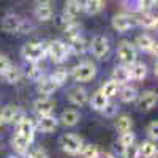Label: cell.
Wrapping results in <instances>:
<instances>
[{"mask_svg":"<svg viewBox=\"0 0 158 158\" xmlns=\"http://www.w3.org/2000/svg\"><path fill=\"white\" fill-rule=\"evenodd\" d=\"M22 57L27 60V62H40L43 60L48 54V48L44 43H38V41H33V43H27L22 46Z\"/></svg>","mask_w":158,"mask_h":158,"instance_id":"cell-1","label":"cell"},{"mask_svg":"<svg viewBox=\"0 0 158 158\" xmlns=\"http://www.w3.org/2000/svg\"><path fill=\"white\" fill-rule=\"evenodd\" d=\"M68 46L65 44L60 40H56V41H51L48 46V56L51 57V60L54 63H62L67 60L68 57Z\"/></svg>","mask_w":158,"mask_h":158,"instance_id":"cell-2","label":"cell"},{"mask_svg":"<svg viewBox=\"0 0 158 158\" xmlns=\"http://www.w3.org/2000/svg\"><path fill=\"white\" fill-rule=\"evenodd\" d=\"M97 74V67L90 62H81L79 65L73 68V77L79 82H87L94 79Z\"/></svg>","mask_w":158,"mask_h":158,"instance_id":"cell-3","label":"cell"},{"mask_svg":"<svg viewBox=\"0 0 158 158\" xmlns=\"http://www.w3.org/2000/svg\"><path fill=\"white\" fill-rule=\"evenodd\" d=\"M60 146L70 155H79V152H81V149L84 146V141H82V138L68 133V135H63L60 138Z\"/></svg>","mask_w":158,"mask_h":158,"instance_id":"cell-4","label":"cell"},{"mask_svg":"<svg viewBox=\"0 0 158 158\" xmlns=\"http://www.w3.org/2000/svg\"><path fill=\"white\" fill-rule=\"evenodd\" d=\"M90 51H92V54H94L97 59H100V60L108 59V56H109V41L104 36L97 35V36L92 38Z\"/></svg>","mask_w":158,"mask_h":158,"instance_id":"cell-5","label":"cell"},{"mask_svg":"<svg viewBox=\"0 0 158 158\" xmlns=\"http://www.w3.org/2000/svg\"><path fill=\"white\" fill-rule=\"evenodd\" d=\"M136 25V18L133 15H127V13H120L112 18V29L117 32H128Z\"/></svg>","mask_w":158,"mask_h":158,"instance_id":"cell-6","label":"cell"},{"mask_svg":"<svg viewBox=\"0 0 158 158\" xmlns=\"http://www.w3.org/2000/svg\"><path fill=\"white\" fill-rule=\"evenodd\" d=\"M117 56L125 65H130L133 63L138 57V52H136V46L131 44L130 41H122L118 44V49H117Z\"/></svg>","mask_w":158,"mask_h":158,"instance_id":"cell-7","label":"cell"},{"mask_svg":"<svg viewBox=\"0 0 158 158\" xmlns=\"http://www.w3.org/2000/svg\"><path fill=\"white\" fill-rule=\"evenodd\" d=\"M156 92L153 90H147V92H144V94L138 95L136 98V103H138V108L141 111H152L155 106H156Z\"/></svg>","mask_w":158,"mask_h":158,"instance_id":"cell-8","label":"cell"},{"mask_svg":"<svg viewBox=\"0 0 158 158\" xmlns=\"http://www.w3.org/2000/svg\"><path fill=\"white\" fill-rule=\"evenodd\" d=\"M16 135L22 136L24 139H27L29 142L33 141L35 138V125L30 118H21V120L16 123Z\"/></svg>","mask_w":158,"mask_h":158,"instance_id":"cell-9","label":"cell"},{"mask_svg":"<svg viewBox=\"0 0 158 158\" xmlns=\"http://www.w3.org/2000/svg\"><path fill=\"white\" fill-rule=\"evenodd\" d=\"M2 123H18L21 118H24V112L16 106H5L0 111Z\"/></svg>","mask_w":158,"mask_h":158,"instance_id":"cell-10","label":"cell"},{"mask_svg":"<svg viewBox=\"0 0 158 158\" xmlns=\"http://www.w3.org/2000/svg\"><path fill=\"white\" fill-rule=\"evenodd\" d=\"M56 109V103L52 101L51 98L48 97H43V98H38L33 101V111L38 114V115H48V114H52Z\"/></svg>","mask_w":158,"mask_h":158,"instance_id":"cell-11","label":"cell"},{"mask_svg":"<svg viewBox=\"0 0 158 158\" xmlns=\"http://www.w3.org/2000/svg\"><path fill=\"white\" fill-rule=\"evenodd\" d=\"M57 127H59V120L52 114L40 115L38 122H36V128L41 131V133H52Z\"/></svg>","mask_w":158,"mask_h":158,"instance_id":"cell-12","label":"cell"},{"mask_svg":"<svg viewBox=\"0 0 158 158\" xmlns=\"http://www.w3.org/2000/svg\"><path fill=\"white\" fill-rule=\"evenodd\" d=\"M136 48L139 51H144V52H150V54H156V43L155 40L147 35V33H142V35H138L136 36Z\"/></svg>","mask_w":158,"mask_h":158,"instance_id":"cell-13","label":"cell"},{"mask_svg":"<svg viewBox=\"0 0 158 158\" xmlns=\"http://www.w3.org/2000/svg\"><path fill=\"white\" fill-rule=\"evenodd\" d=\"M21 18L18 15H13V13H8V15H5L2 18V22H0V25H2V29L8 33H18L19 30V25H21Z\"/></svg>","mask_w":158,"mask_h":158,"instance_id":"cell-14","label":"cell"},{"mask_svg":"<svg viewBox=\"0 0 158 158\" xmlns=\"http://www.w3.org/2000/svg\"><path fill=\"white\" fill-rule=\"evenodd\" d=\"M82 10V5L79 0H67V3H65V10H63V19L65 21H73L79 13Z\"/></svg>","mask_w":158,"mask_h":158,"instance_id":"cell-15","label":"cell"},{"mask_svg":"<svg viewBox=\"0 0 158 158\" xmlns=\"http://www.w3.org/2000/svg\"><path fill=\"white\" fill-rule=\"evenodd\" d=\"M128 67V73H130V79H136V81H142L147 76V67L142 62H133L127 65Z\"/></svg>","mask_w":158,"mask_h":158,"instance_id":"cell-16","label":"cell"},{"mask_svg":"<svg viewBox=\"0 0 158 158\" xmlns=\"http://www.w3.org/2000/svg\"><path fill=\"white\" fill-rule=\"evenodd\" d=\"M36 89H38V92L41 95L49 97V95H52L59 89V85L52 81L51 77H41V79H38V81H36Z\"/></svg>","mask_w":158,"mask_h":158,"instance_id":"cell-17","label":"cell"},{"mask_svg":"<svg viewBox=\"0 0 158 158\" xmlns=\"http://www.w3.org/2000/svg\"><path fill=\"white\" fill-rule=\"evenodd\" d=\"M68 100H70L71 104H74V106H84V104L87 103V100H89V94H87L85 89L76 87V89H73L70 92Z\"/></svg>","mask_w":158,"mask_h":158,"instance_id":"cell-18","label":"cell"},{"mask_svg":"<svg viewBox=\"0 0 158 158\" xmlns=\"http://www.w3.org/2000/svg\"><path fill=\"white\" fill-rule=\"evenodd\" d=\"M54 16V8L51 6V3H38L35 8V18L41 22H48Z\"/></svg>","mask_w":158,"mask_h":158,"instance_id":"cell-19","label":"cell"},{"mask_svg":"<svg viewBox=\"0 0 158 158\" xmlns=\"http://www.w3.org/2000/svg\"><path fill=\"white\" fill-rule=\"evenodd\" d=\"M136 24H139L141 27H144V29H155L156 24H158V21H156V16L152 15V13H149V11H141L139 16L136 18Z\"/></svg>","mask_w":158,"mask_h":158,"instance_id":"cell-20","label":"cell"},{"mask_svg":"<svg viewBox=\"0 0 158 158\" xmlns=\"http://www.w3.org/2000/svg\"><path fill=\"white\" fill-rule=\"evenodd\" d=\"M112 81H115L118 85H125L130 81V73L127 65H117L112 71Z\"/></svg>","mask_w":158,"mask_h":158,"instance_id":"cell-21","label":"cell"},{"mask_svg":"<svg viewBox=\"0 0 158 158\" xmlns=\"http://www.w3.org/2000/svg\"><path fill=\"white\" fill-rule=\"evenodd\" d=\"M67 46H68V52H71V54H74V56H82L85 52V49H87V44L81 38V35L70 40V44H67Z\"/></svg>","mask_w":158,"mask_h":158,"instance_id":"cell-22","label":"cell"},{"mask_svg":"<svg viewBox=\"0 0 158 158\" xmlns=\"http://www.w3.org/2000/svg\"><path fill=\"white\" fill-rule=\"evenodd\" d=\"M117 94H118V97H120V100L123 103H133L138 98V90L135 87H131V85H127V84L122 89H118Z\"/></svg>","mask_w":158,"mask_h":158,"instance_id":"cell-23","label":"cell"},{"mask_svg":"<svg viewBox=\"0 0 158 158\" xmlns=\"http://www.w3.org/2000/svg\"><path fill=\"white\" fill-rule=\"evenodd\" d=\"M108 101H109V98H108V97H104V95L101 94V90H100V92H95V94L92 95L90 106H92V109H94V111L101 112V111L104 109V106L108 104Z\"/></svg>","mask_w":158,"mask_h":158,"instance_id":"cell-24","label":"cell"},{"mask_svg":"<svg viewBox=\"0 0 158 158\" xmlns=\"http://www.w3.org/2000/svg\"><path fill=\"white\" fill-rule=\"evenodd\" d=\"M138 155L139 158H153L156 156V146L150 141L142 142L141 146H138Z\"/></svg>","mask_w":158,"mask_h":158,"instance_id":"cell-25","label":"cell"},{"mask_svg":"<svg viewBox=\"0 0 158 158\" xmlns=\"http://www.w3.org/2000/svg\"><path fill=\"white\" fill-rule=\"evenodd\" d=\"M79 112L74 111V109H68V111H63L62 117H60V120L65 127H74L79 123Z\"/></svg>","mask_w":158,"mask_h":158,"instance_id":"cell-26","label":"cell"},{"mask_svg":"<svg viewBox=\"0 0 158 158\" xmlns=\"http://www.w3.org/2000/svg\"><path fill=\"white\" fill-rule=\"evenodd\" d=\"M104 6V0H85L82 8L85 10L87 15L94 16V15H98V13L103 10Z\"/></svg>","mask_w":158,"mask_h":158,"instance_id":"cell-27","label":"cell"},{"mask_svg":"<svg viewBox=\"0 0 158 158\" xmlns=\"http://www.w3.org/2000/svg\"><path fill=\"white\" fill-rule=\"evenodd\" d=\"M131 127H133V120H131V117L127 115V114H122L117 117L115 120V130L118 131V133H125V131H130Z\"/></svg>","mask_w":158,"mask_h":158,"instance_id":"cell-28","label":"cell"},{"mask_svg":"<svg viewBox=\"0 0 158 158\" xmlns=\"http://www.w3.org/2000/svg\"><path fill=\"white\" fill-rule=\"evenodd\" d=\"M21 68H18V67H15V65H10V67L5 70V73H3V77H5V81L8 82V84H16V82H19V79H21Z\"/></svg>","mask_w":158,"mask_h":158,"instance_id":"cell-29","label":"cell"},{"mask_svg":"<svg viewBox=\"0 0 158 158\" xmlns=\"http://www.w3.org/2000/svg\"><path fill=\"white\" fill-rule=\"evenodd\" d=\"M117 92H118V84L115 81H108V82H104L103 87H101V94L104 97H108V98L115 97Z\"/></svg>","mask_w":158,"mask_h":158,"instance_id":"cell-30","label":"cell"},{"mask_svg":"<svg viewBox=\"0 0 158 158\" xmlns=\"http://www.w3.org/2000/svg\"><path fill=\"white\" fill-rule=\"evenodd\" d=\"M27 76L32 79V81H38V79H41L43 77V71L41 68L38 67V62H29V67H27Z\"/></svg>","mask_w":158,"mask_h":158,"instance_id":"cell-31","label":"cell"},{"mask_svg":"<svg viewBox=\"0 0 158 158\" xmlns=\"http://www.w3.org/2000/svg\"><path fill=\"white\" fill-rule=\"evenodd\" d=\"M79 153H81L82 158H98L100 149L95 146V144H87V146H82V149H81Z\"/></svg>","mask_w":158,"mask_h":158,"instance_id":"cell-32","label":"cell"},{"mask_svg":"<svg viewBox=\"0 0 158 158\" xmlns=\"http://www.w3.org/2000/svg\"><path fill=\"white\" fill-rule=\"evenodd\" d=\"M30 144H32V142H29L27 139H24V138L19 136V135H15V138H13V147H15L19 153H25V150L29 149Z\"/></svg>","mask_w":158,"mask_h":158,"instance_id":"cell-33","label":"cell"},{"mask_svg":"<svg viewBox=\"0 0 158 158\" xmlns=\"http://www.w3.org/2000/svg\"><path fill=\"white\" fill-rule=\"evenodd\" d=\"M65 35H67L68 40H73V38L81 35V29H79V25L76 22L70 21V22H67V25H65Z\"/></svg>","mask_w":158,"mask_h":158,"instance_id":"cell-34","label":"cell"},{"mask_svg":"<svg viewBox=\"0 0 158 158\" xmlns=\"http://www.w3.org/2000/svg\"><path fill=\"white\" fill-rule=\"evenodd\" d=\"M49 77H51L52 81H54V82L60 87V85H63L65 82H67V79H68V73L65 71V70H56V71L52 73Z\"/></svg>","mask_w":158,"mask_h":158,"instance_id":"cell-35","label":"cell"},{"mask_svg":"<svg viewBox=\"0 0 158 158\" xmlns=\"http://www.w3.org/2000/svg\"><path fill=\"white\" fill-rule=\"evenodd\" d=\"M135 141H136V136H135V133H133L131 130H130V131H125V133H122V135H120V139H118V142H120L123 147L133 146Z\"/></svg>","mask_w":158,"mask_h":158,"instance_id":"cell-36","label":"cell"},{"mask_svg":"<svg viewBox=\"0 0 158 158\" xmlns=\"http://www.w3.org/2000/svg\"><path fill=\"white\" fill-rule=\"evenodd\" d=\"M136 3H138L141 11H147L156 5V0H136Z\"/></svg>","mask_w":158,"mask_h":158,"instance_id":"cell-37","label":"cell"},{"mask_svg":"<svg viewBox=\"0 0 158 158\" xmlns=\"http://www.w3.org/2000/svg\"><path fill=\"white\" fill-rule=\"evenodd\" d=\"M147 135H149L150 139L156 141V138H158V122H156V120L149 123V127H147Z\"/></svg>","mask_w":158,"mask_h":158,"instance_id":"cell-38","label":"cell"},{"mask_svg":"<svg viewBox=\"0 0 158 158\" xmlns=\"http://www.w3.org/2000/svg\"><path fill=\"white\" fill-rule=\"evenodd\" d=\"M117 109H118V106H117L115 103H111V101H108V104L104 106V109H103L101 112H103L104 115H108V117H112V115L117 112Z\"/></svg>","mask_w":158,"mask_h":158,"instance_id":"cell-39","label":"cell"},{"mask_svg":"<svg viewBox=\"0 0 158 158\" xmlns=\"http://www.w3.org/2000/svg\"><path fill=\"white\" fill-rule=\"evenodd\" d=\"M33 30V25L29 22V21H21V25H19V30H18V33H30Z\"/></svg>","mask_w":158,"mask_h":158,"instance_id":"cell-40","label":"cell"},{"mask_svg":"<svg viewBox=\"0 0 158 158\" xmlns=\"http://www.w3.org/2000/svg\"><path fill=\"white\" fill-rule=\"evenodd\" d=\"M10 60H8V57H5V56H0V74H3L5 73V70L10 67Z\"/></svg>","mask_w":158,"mask_h":158,"instance_id":"cell-41","label":"cell"},{"mask_svg":"<svg viewBox=\"0 0 158 158\" xmlns=\"http://www.w3.org/2000/svg\"><path fill=\"white\" fill-rule=\"evenodd\" d=\"M27 158H48V155H46V152H44L43 149H36V150H33Z\"/></svg>","mask_w":158,"mask_h":158,"instance_id":"cell-42","label":"cell"},{"mask_svg":"<svg viewBox=\"0 0 158 158\" xmlns=\"http://www.w3.org/2000/svg\"><path fill=\"white\" fill-rule=\"evenodd\" d=\"M98 158H120V156L112 155V153H103V155H98Z\"/></svg>","mask_w":158,"mask_h":158,"instance_id":"cell-43","label":"cell"},{"mask_svg":"<svg viewBox=\"0 0 158 158\" xmlns=\"http://www.w3.org/2000/svg\"><path fill=\"white\" fill-rule=\"evenodd\" d=\"M52 0H38V3H51Z\"/></svg>","mask_w":158,"mask_h":158,"instance_id":"cell-44","label":"cell"},{"mask_svg":"<svg viewBox=\"0 0 158 158\" xmlns=\"http://www.w3.org/2000/svg\"><path fill=\"white\" fill-rule=\"evenodd\" d=\"M10 158H22V156H10Z\"/></svg>","mask_w":158,"mask_h":158,"instance_id":"cell-45","label":"cell"},{"mask_svg":"<svg viewBox=\"0 0 158 158\" xmlns=\"http://www.w3.org/2000/svg\"><path fill=\"white\" fill-rule=\"evenodd\" d=\"M0 125H2V118H0Z\"/></svg>","mask_w":158,"mask_h":158,"instance_id":"cell-46","label":"cell"}]
</instances>
